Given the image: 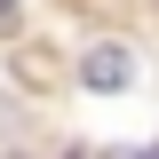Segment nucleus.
Returning a JSON list of instances; mask_svg holds the SVG:
<instances>
[{
	"label": "nucleus",
	"mask_w": 159,
	"mask_h": 159,
	"mask_svg": "<svg viewBox=\"0 0 159 159\" xmlns=\"http://www.w3.org/2000/svg\"><path fill=\"white\" fill-rule=\"evenodd\" d=\"M88 88H103V96L127 88V56H119V48H96V56H88Z\"/></svg>",
	"instance_id": "nucleus-1"
}]
</instances>
